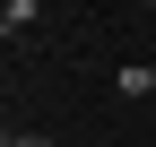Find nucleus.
Here are the masks:
<instances>
[{
    "label": "nucleus",
    "instance_id": "20e7f679",
    "mask_svg": "<svg viewBox=\"0 0 156 147\" xmlns=\"http://www.w3.org/2000/svg\"><path fill=\"white\" fill-rule=\"evenodd\" d=\"M147 9H156V0H147Z\"/></svg>",
    "mask_w": 156,
    "mask_h": 147
},
{
    "label": "nucleus",
    "instance_id": "f03ea898",
    "mask_svg": "<svg viewBox=\"0 0 156 147\" xmlns=\"http://www.w3.org/2000/svg\"><path fill=\"white\" fill-rule=\"evenodd\" d=\"M113 87H122V95H156V69H147V61H130V69H113Z\"/></svg>",
    "mask_w": 156,
    "mask_h": 147
},
{
    "label": "nucleus",
    "instance_id": "7ed1b4c3",
    "mask_svg": "<svg viewBox=\"0 0 156 147\" xmlns=\"http://www.w3.org/2000/svg\"><path fill=\"white\" fill-rule=\"evenodd\" d=\"M0 147H52V138H44V130H9Z\"/></svg>",
    "mask_w": 156,
    "mask_h": 147
},
{
    "label": "nucleus",
    "instance_id": "f257e3e1",
    "mask_svg": "<svg viewBox=\"0 0 156 147\" xmlns=\"http://www.w3.org/2000/svg\"><path fill=\"white\" fill-rule=\"evenodd\" d=\"M35 17H44V0H0V35H9V43L35 26Z\"/></svg>",
    "mask_w": 156,
    "mask_h": 147
}]
</instances>
